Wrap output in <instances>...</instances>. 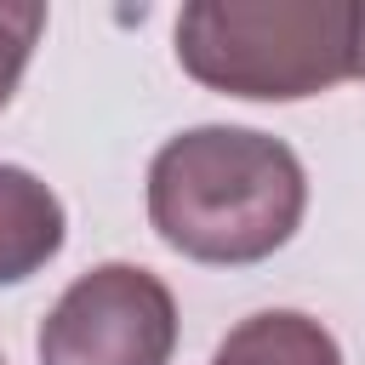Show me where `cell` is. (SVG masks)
<instances>
[{
  "instance_id": "cell-5",
  "label": "cell",
  "mask_w": 365,
  "mask_h": 365,
  "mask_svg": "<svg viewBox=\"0 0 365 365\" xmlns=\"http://www.w3.org/2000/svg\"><path fill=\"white\" fill-rule=\"evenodd\" d=\"M211 365H342L336 336L302 308L245 314L211 354Z\"/></svg>"
},
{
  "instance_id": "cell-3",
  "label": "cell",
  "mask_w": 365,
  "mask_h": 365,
  "mask_svg": "<svg viewBox=\"0 0 365 365\" xmlns=\"http://www.w3.org/2000/svg\"><path fill=\"white\" fill-rule=\"evenodd\" d=\"M40 365H171L177 297L143 262L86 268L40 319Z\"/></svg>"
},
{
  "instance_id": "cell-8",
  "label": "cell",
  "mask_w": 365,
  "mask_h": 365,
  "mask_svg": "<svg viewBox=\"0 0 365 365\" xmlns=\"http://www.w3.org/2000/svg\"><path fill=\"white\" fill-rule=\"evenodd\" d=\"M0 365H6V359H0Z\"/></svg>"
},
{
  "instance_id": "cell-1",
  "label": "cell",
  "mask_w": 365,
  "mask_h": 365,
  "mask_svg": "<svg viewBox=\"0 0 365 365\" xmlns=\"http://www.w3.org/2000/svg\"><path fill=\"white\" fill-rule=\"evenodd\" d=\"M308 211V171L291 143L257 125H188L148 160L154 234L205 268L268 262Z\"/></svg>"
},
{
  "instance_id": "cell-7",
  "label": "cell",
  "mask_w": 365,
  "mask_h": 365,
  "mask_svg": "<svg viewBox=\"0 0 365 365\" xmlns=\"http://www.w3.org/2000/svg\"><path fill=\"white\" fill-rule=\"evenodd\" d=\"M354 80H365V0H359V46H354Z\"/></svg>"
},
{
  "instance_id": "cell-2",
  "label": "cell",
  "mask_w": 365,
  "mask_h": 365,
  "mask_svg": "<svg viewBox=\"0 0 365 365\" xmlns=\"http://www.w3.org/2000/svg\"><path fill=\"white\" fill-rule=\"evenodd\" d=\"M171 46L205 91L302 103L354 80L359 0H188Z\"/></svg>"
},
{
  "instance_id": "cell-4",
  "label": "cell",
  "mask_w": 365,
  "mask_h": 365,
  "mask_svg": "<svg viewBox=\"0 0 365 365\" xmlns=\"http://www.w3.org/2000/svg\"><path fill=\"white\" fill-rule=\"evenodd\" d=\"M68 240L63 200L29 171L0 160V285H23L40 274Z\"/></svg>"
},
{
  "instance_id": "cell-6",
  "label": "cell",
  "mask_w": 365,
  "mask_h": 365,
  "mask_svg": "<svg viewBox=\"0 0 365 365\" xmlns=\"http://www.w3.org/2000/svg\"><path fill=\"white\" fill-rule=\"evenodd\" d=\"M40 34H46V6L40 0H0V108L11 103Z\"/></svg>"
}]
</instances>
